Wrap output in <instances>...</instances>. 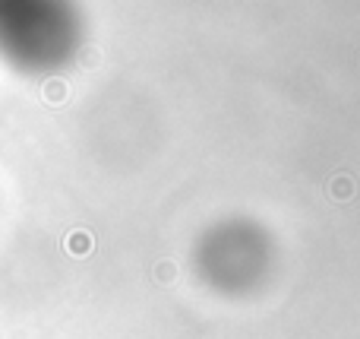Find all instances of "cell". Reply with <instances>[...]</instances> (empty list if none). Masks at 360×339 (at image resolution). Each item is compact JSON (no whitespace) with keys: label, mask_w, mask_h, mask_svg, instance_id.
<instances>
[{"label":"cell","mask_w":360,"mask_h":339,"mask_svg":"<svg viewBox=\"0 0 360 339\" xmlns=\"http://www.w3.org/2000/svg\"><path fill=\"white\" fill-rule=\"evenodd\" d=\"M82 44V23L67 4H0V57L25 73L67 67Z\"/></svg>","instance_id":"obj_1"},{"label":"cell","mask_w":360,"mask_h":339,"mask_svg":"<svg viewBox=\"0 0 360 339\" xmlns=\"http://www.w3.org/2000/svg\"><path fill=\"white\" fill-rule=\"evenodd\" d=\"M269 266V245L262 232L247 222L218 226L199 247V270L212 285L228 292H240L259 283Z\"/></svg>","instance_id":"obj_2"}]
</instances>
